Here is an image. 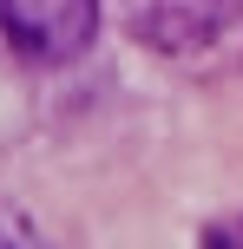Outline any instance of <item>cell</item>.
<instances>
[{"label":"cell","mask_w":243,"mask_h":249,"mask_svg":"<svg viewBox=\"0 0 243 249\" xmlns=\"http://www.w3.org/2000/svg\"><path fill=\"white\" fill-rule=\"evenodd\" d=\"M0 249H53V243L20 203H0Z\"/></svg>","instance_id":"2"},{"label":"cell","mask_w":243,"mask_h":249,"mask_svg":"<svg viewBox=\"0 0 243 249\" xmlns=\"http://www.w3.org/2000/svg\"><path fill=\"white\" fill-rule=\"evenodd\" d=\"M0 33L26 59H79L99 33V0H0Z\"/></svg>","instance_id":"1"}]
</instances>
